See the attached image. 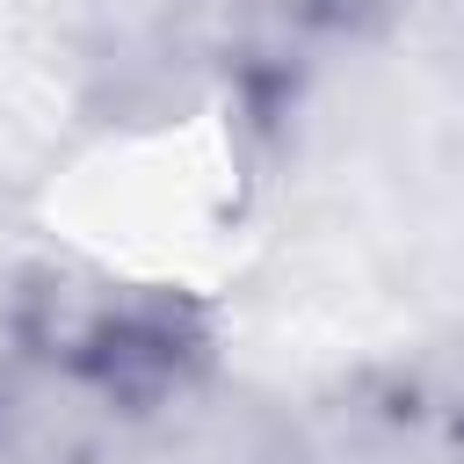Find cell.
Wrapping results in <instances>:
<instances>
[{
  "label": "cell",
  "instance_id": "obj_1",
  "mask_svg": "<svg viewBox=\"0 0 464 464\" xmlns=\"http://www.w3.org/2000/svg\"><path fill=\"white\" fill-rule=\"evenodd\" d=\"M14 334L51 384L102 413H160L210 370V319L167 283H44Z\"/></svg>",
  "mask_w": 464,
  "mask_h": 464
}]
</instances>
